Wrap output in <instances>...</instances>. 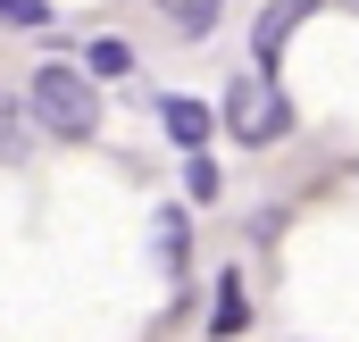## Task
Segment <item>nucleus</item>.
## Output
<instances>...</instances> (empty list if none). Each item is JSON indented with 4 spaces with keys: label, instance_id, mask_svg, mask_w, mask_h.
Returning <instances> with one entry per match:
<instances>
[{
    "label": "nucleus",
    "instance_id": "f257e3e1",
    "mask_svg": "<svg viewBox=\"0 0 359 342\" xmlns=\"http://www.w3.org/2000/svg\"><path fill=\"white\" fill-rule=\"evenodd\" d=\"M34 117H42L50 134H67V142L100 134V100H92V84L67 76V67H42V76H34Z\"/></svg>",
    "mask_w": 359,
    "mask_h": 342
},
{
    "label": "nucleus",
    "instance_id": "f03ea898",
    "mask_svg": "<svg viewBox=\"0 0 359 342\" xmlns=\"http://www.w3.org/2000/svg\"><path fill=\"white\" fill-rule=\"evenodd\" d=\"M226 117H234V134H243V142H284V134H292V100L276 92V76L234 84V92H226Z\"/></svg>",
    "mask_w": 359,
    "mask_h": 342
},
{
    "label": "nucleus",
    "instance_id": "7ed1b4c3",
    "mask_svg": "<svg viewBox=\"0 0 359 342\" xmlns=\"http://www.w3.org/2000/svg\"><path fill=\"white\" fill-rule=\"evenodd\" d=\"M309 17H318V0H268V8H259V25H251V59H259V76H276L284 42H292Z\"/></svg>",
    "mask_w": 359,
    "mask_h": 342
},
{
    "label": "nucleus",
    "instance_id": "20e7f679",
    "mask_svg": "<svg viewBox=\"0 0 359 342\" xmlns=\"http://www.w3.org/2000/svg\"><path fill=\"white\" fill-rule=\"evenodd\" d=\"M159 125H168V134H176L184 151H201V142H209V125H217V117H209V109H201V100H184V92H168V100H159Z\"/></svg>",
    "mask_w": 359,
    "mask_h": 342
},
{
    "label": "nucleus",
    "instance_id": "39448f33",
    "mask_svg": "<svg viewBox=\"0 0 359 342\" xmlns=\"http://www.w3.org/2000/svg\"><path fill=\"white\" fill-rule=\"evenodd\" d=\"M251 326V301H243V275H217V301H209V334H243Z\"/></svg>",
    "mask_w": 359,
    "mask_h": 342
},
{
    "label": "nucleus",
    "instance_id": "423d86ee",
    "mask_svg": "<svg viewBox=\"0 0 359 342\" xmlns=\"http://www.w3.org/2000/svg\"><path fill=\"white\" fill-rule=\"evenodd\" d=\"M159 17H168L176 34H209V25L226 17V0H159Z\"/></svg>",
    "mask_w": 359,
    "mask_h": 342
},
{
    "label": "nucleus",
    "instance_id": "0eeeda50",
    "mask_svg": "<svg viewBox=\"0 0 359 342\" xmlns=\"http://www.w3.org/2000/svg\"><path fill=\"white\" fill-rule=\"evenodd\" d=\"M84 76H100V84H117V76H134V50L100 34V42H92V50H84Z\"/></svg>",
    "mask_w": 359,
    "mask_h": 342
},
{
    "label": "nucleus",
    "instance_id": "6e6552de",
    "mask_svg": "<svg viewBox=\"0 0 359 342\" xmlns=\"http://www.w3.org/2000/svg\"><path fill=\"white\" fill-rule=\"evenodd\" d=\"M184 192H192V200H217V167H209L201 151H192V167H184Z\"/></svg>",
    "mask_w": 359,
    "mask_h": 342
},
{
    "label": "nucleus",
    "instance_id": "1a4fd4ad",
    "mask_svg": "<svg viewBox=\"0 0 359 342\" xmlns=\"http://www.w3.org/2000/svg\"><path fill=\"white\" fill-rule=\"evenodd\" d=\"M0 17H8V25H42L50 8H42V0H0Z\"/></svg>",
    "mask_w": 359,
    "mask_h": 342
},
{
    "label": "nucleus",
    "instance_id": "9d476101",
    "mask_svg": "<svg viewBox=\"0 0 359 342\" xmlns=\"http://www.w3.org/2000/svg\"><path fill=\"white\" fill-rule=\"evenodd\" d=\"M159 251H168V267H184V226L176 217H159Z\"/></svg>",
    "mask_w": 359,
    "mask_h": 342
}]
</instances>
